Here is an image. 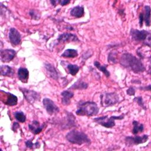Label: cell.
I'll return each instance as SVG.
<instances>
[{
    "mask_svg": "<svg viewBox=\"0 0 151 151\" xmlns=\"http://www.w3.org/2000/svg\"><path fill=\"white\" fill-rule=\"evenodd\" d=\"M120 64L125 68L130 69L134 73L143 72L145 68L142 62L134 55L129 53L123 54L120 58Z\"/></svg>",
    "mask_w": 151,
    "mask_h": 151,
    "instance_id": "1",
    "label": "cell"
},
{
    "mask_svg": "<svg viewBox=\"0 0 151 151\" xmlns=\"http://www.w3.org/2000/svg\"><path fill=\"white\" fill-rule=\"evenodd\" d=\"M99 108L96 103L86 101L81 103L78 106L76 114L78 116H92L96 115L99 112Z\"/></svg>",
    "mask_w": 151,
    "mask_h": 151,
    "instance_id": "2",
    "label": "cell"
},
{
    "mask_svg": "<svg viewBox=\"0 0 151 151\" xmlns=\"http://www.w3.org/2000/svg\"><path fill=\"white\" fill-rule=\"evenodd\" d=\"M66 139L71 143L81 145L83 144H90V140L88 136L82 132L73 130L66 135Z\"/></svg>",
    "mask_w": 151,
    "mask_h": 151,
    "instance_id": "3",
    "label": "cell"
},
{
    "mask_svg": "<svg viewBox=\"0 0 151 151\" xmlns=\"http://www.w3.org/2000/svg\"><path fill=\"white\" fill-rule=\"evenodd\" d=\"M130 35L133 40L137 42H142L145 45L149 47L150 46L151 36L149 32L145 30L139 31L132 29L130 31Z\"/></svg>",
    "mask_w": 151,
    "mask_h": 151,
    "instance_id": "4",
    "label": "cell"
},
{
    "mask_svg": "<svg viewBox=\"0 0 151 151\" xmlns=\"http://www.w3.org/2000/svg\"><path fill=\"white\" fill-rule=\"evenodd\" d=\"M123 118L124 114H122L119 116H111L110 118H108V116H106L94 118V120L98 124H100L106 128H111L115 125V120H122Z\"/></svg>",
    "mask_w": 151,
    "mask_h": 151,
    "instance_id": "5",
    "label": "cell"
},
{
    "mask_svg": "<svg viewBox=\"0 0 151 151\" xmlns=\"http://www.w3.org/2000/svg\"><path fill=\"white\" fill-rule=\"evenodd\" d=\"M21 90L22 92L25 99L29 103L32 104L35 101L40 100V96L37 92L25 88H21Z\"/></svg>",
    "mask_w": 151,
    "mask_h": 151,
    "instance_id": "6",
    "label": "cell"
},
{
    "mask_svg": "<svg viewBox=\"0 0 151 151\" xmlns=\"http://www.w3.org/2000/svg\"><path fill=\"white\" fill-rule=\"evenodd\" d=\"M149 138V136L145 134L143 136H128L125 139L126 142L128 145H139L140 143H143L146 142Z\"/></svg>",
    "mask_w": 151,
    "mask_h": 151,
    "instance_id": "7",
    "label": "cell"
},
{
    "mask_svg": "<svg viewBox=\"0 0 151 151\" xmlns=\"http://www.w3.org/2000/svg\"><path fill=\"white\" fill-rule=\"evenodd\" d=\"M43 104L47 112L49 114H53L59 111L58 107L50 99L45 98L43 100Z\"/></svg>",
    "mask_w": 151,
    "mask_h": 151,
    "instance_id": "8",
    "label": "cell"
},
{
    "mask_svg": "<svg viewBox=\"0 0 151 151\" xmlns=\"http://www.w3.org/2000/svg\"><path fill=\"white\" fill-rule=\"evenodd\" d=\"M104 104L105 106H111L119 101V96L115 93H106L104 99Z\"/></svg>",
    "mask_w": 151,
    "mask_h": 151,
    "instance_id": "9",
    "label": "cell"
},
{
    "mask_svg": "<svg viewBox=\"0 0 151 151\" xmlns=\"http://www.w3.org/2000/svg\"><path fill=\"white\" fill-rule=\"evenodd\" d=\"M9 39L12 45H17L21 41V35L14 28H11L9 32Z\"/></svg>",
    "mask_w": 151,
    "mask_h": 151,
    "instance_id": "10",
    "label": "cell"
},
{
    "mask_svg": "<svg viewBox=\"0 0 151 151\" xmlns=\"http://www.w3.org/2000/svg\"><path fill=\"white\" fill-rule=\"evenodd\" d=\"M16 52L12 49H5L1 51V59L4 63H8L11 61L15 57Z\"/></svg>",
    "mask_w": 151,
    "mask_h": 151,
    "instance_id": "11",
    "label": "cell"
},
{
    "mask_svg": "<svg viewBox=\"0 0 151 151\" xmlns=\"http://www.w3.org/2000/svg\"><path fill=\"white\" fill-rule=\"evenodd\" d=\"M57 40L60 42H68L70 41H78V37L73 34L64 33L60 35Z\"/></svg>",
    "mask_w": 151,
    "mask_h": 151,
    "instance_id": "12",
    "label": "cell"
},
{
    "mask_svg": "<svg viewBox=\"0 0 151 151\" xmlns=\"http://www.w3.org/2000/svg\"><path fill=\"white\" fill-rule=\"evenodd\" d=\"M44 66L49 76L54 80H57L58 77V73L54 67L50 63H45Z\"/></svg>",
    "mask_w": 151,
    "mask_h": 151,
    "instance_id": "13",
    "label": "cell"
},
{
    "mask_svg": "<svg viewBox=\"0 0 151 151\" xmlns=\"http://www.w3.org/2000/svg\"><path fill=\"white\" fill-rule=\"evenodd\" d=\"M18 77L22 82L26 83L29 77V71L25 68H20L18 71Z\"/></svg>",
    "mask_w": 151,
    "mask_h": 151,
    "instance_id": "14",
    "label": "cell"
},
{
    "mask_svg": "<svg viewBox=\"0 0 151 151\" xmlns=\"http://www.w3.org/2000/svg\"><path fill=\"white\" fill-rule=\"evenodd\" d=\"M17 102H18V99L16 96L9 93H7L6 100L4 101V103L6 105H8L10 106H15L17 104Z\"/></svg>",
    "mask_w": 151,
    "mask_h": 151,
    "instance_id": "15",
    "label": "cell"
},
{
    "mask_svg": "<svg viewBox=\"0 0 151 151\" xmlns=\"http://www.w3.org/2000/svg\"><path fill=\"white\" fill-rule=\"evenodd\" d=\"M61 96H63L61 99L62 103L64 105H68L70 103V99L73 97L74 94L73 92L67 90L62 92Z\"/></svg>",
    "mask_w": 151,
    "mask_h": 151,
    "instance_id": "16",
    "label": "cell"
},
{
    "mask_svg": "<svg viewBox=\"0 0 151 151\" xmlns=\"http://www.w3.org/2000/svg\"><path fill=\"white\" fill-rule=\"evenodd\" d=\"M84 8L81 6H76L74 7L70 12L71 15L76 18H80L84 15Z\"/></svg>",
    "mask_w": 151,
    "mask_h": 151,
    "instance_id": "17",
    "label": "cell"
},
{
    "mask_svg": "<svg viewBox=\"0 0 151 151\" xmlns=\"http://www.w3.org/2000/svg\"><path fill=\"white\" fill-rule=\"evenodd\" d=\"M30 130L35 134H39L42 130L43 126H40L39 122L37 121H33L31 124L28 126Z\"/></svg>",
    "mask_w": 151,
    "mask_h": 151,
    "instance_id": "18",
    "label": "cell"
},
{
    "mask_svg": "<svg viewBox=\"0 0 151 151\" xmlns=\"http://www.w3.org/2000/svg\"><path fill=\"white\" fill-rule=\"evenodd\" d=\"M78 55L77 51L74 49H67L66 50L61 57L65 58H75Z\"/></svg>",
    "mask_w": 151,
    "mask_h": 151,
    "instance_id": "19",
    "label": "cell"
},
{
    "mask_svg": "<svg viewBox=\"0 0 151 151\" xmlns=\"http://www.w3.org/2000/svg\"><path fill=\"white\" fill-rule=\"evenodd\" d=\"M133 129L132 132L133 134H136L138 133L142 132L143 131L144 126L143 124L140 123L136 121H133Z\"/></svg>",
    "mask_w": 151,
    "mask_h": 151,
    "instance_id": "20",
    "label": "cell"
},
{
    "mask_svg": "<svg viewBox=\"0 0 151 151\" xmlns=\"http://www.w3.org/2000/svg\"><path fill=\"white\" fill-rule=\"evenodd\" d=\"M1 74L4 76H9L13 74V71L8 65H3L1 67Z\"/></svg>",
    "mask_w": 151,
    "mask_h": 151,
    "instance_id": "21",
    "label": "cell"
},
{
    "mask_svg": "<svg viewBox=\"0 0 151 151\" xmlns=\"http://www.w3.org/2000/svg\"><path fill=\"white\" fill-rule=\"evenodd\" d=\"M145 15H143V20H145L146 25L150 26V8L149 5H146L145 6Z\"/></svg>",
    "mask_w": 151,
    "mask_h": 151,
    "instance_id": "22",
    "label": "cell"
},
{
    "mask_svg": "<svg viewBox=\"0 0 151 151\" xmlns=\"http://www.w3.org/2000/svg\"><path fill=\"white\" fill-rule=\"evenodd\" d=\"M94 65L96 66V67H97L99 70H100L101 72H103L105 76L107 77H109L110 76V73L109 72V71L107 70L106 67L105 65H101L99 62L98 61H94Z\"/></svg>",
    "mask_w": 151,
    "mask_h": 151,
    "instance_id": "23",
    "label": "cell"
},
{
    "mask_svg": "<svg viewBox=\"0 0 151 151\" xmlns=\"http://www.w3.org/2000/svg\"><path fill=\"white\" fill-rule=\"evenodd\" d=\"M88 87V84L86 83L85 82L83 81H78L76 83H74L71 87L70 88H74V89H78V90H81V89H86Z\"/></svg>",
    "mask_w": 151,
    "mask_h": 151,
    "instance_id": "24",
    "label": "cell"
},
{
    "mask_svg": "<svg viewBox=\"0 0 151 151\" xmlns=\"http://www.w3.org/2000/svg\"><path fill=\"white\" fill-rule=\"evenodd\" d=\"M67 68L70 74L72 76H75L79 70V67L77 65L74 64H68L67 65Z\"/></svg>",
    "mask_w": 151,
    "mask_h": 151,
    "instance_id": "25",
    "label": "cell"
},
{
    "mask_svg": "<svg viewBox=\"0 0 151 151\" xmlns=\"http://www.w3.org/2000/svg\"><path fill=\"white\" fill-rule=\"evenodd\" d=\"M15 119L19 122L24 123L26 120L25 115L22 111H16L14 113Z\"/></svg>",
    "mask_w": 151,
    "mask_h": 151,
    "instance_id": "26",
    "label": "cell"
},
{
    "mask_svg": "<svg viewBox=\"0 0 151 151\" xmlns=\"http://www.w3.org/2000/svg\"><path fill=\"white\" fill-rule=\"evenodd\" d=\"M38 144H39V143H38V142H37L36 143L34 144V143H33L32 142H31L30 140H28V141H27V142H25L26 146H27V147H29V148H33V146H36V147H37V146H37Z\"/></svg>",
    "mask_w": 151,
    "mask_h": 151,
    "instance_id": "27",
    "label": "cell"
},
{
    "mask_svg": "<svg viewBox=\"0 0 151 151\" xmlns=\"http://www.w3.org/2000/svg\"><path fill=\"white\" fill-rule=\"evenodd\" d=\"M29 14L32 17V18L35 19H39V17H38V15L36 13V11H34V10H31L30 12H29Z\"/></svg>",
    "mask_w": 151,
    "mask_h": 151,
    "instance_id": "28",
    "label": "cell"
},
{
    "mask_svg": "<svg viewBox=\"0 0 151 151\" xmlns=\"http://www.w3.org/2000/svg\"><path fill=\"white\" fill-rule=\"evenodd\" d=\"M134 101H136L140 106H143V103L142 101V98L141 97H136L134 98Z\"/></svg>",
    "mask_w": 151,
    "mask_h": 151,
    "instance_id": "29",
    "label": "cell"
},
{
    "mask_svg": "<svg viewBox=\"0 0 151 151\" xmlns=\"http://www.w3.org/2000/svg\"><path fill=\"white\" fill-rule=\"evenodd\" d=\"M127 93L129 96H133L134 95L135 93V90L133 87H130L127 90Z\"/></svg>",
    "mask_w": 151,
    "mask_h": 151,
    "instance_id": "30",
    "label": "cell"
},
{
    "mask_svg": "<svg viewBox=\"0 0 151 151\" xmlns=\"http://www.w3.org/2000/svg\"><path fill=\"white\" fill-rule=\"evenodd\" d=\"M58 2L60 3V4L61 5H67L68 4H69L70 2V1H65V0H61V1H58Z\"/></svg>",
    "mask_w": 151,
    "mask_h": 151,
    "instance_id": "31",
    "label": "cell"
},
{
    "mask_svg": "<svg viewBox=\"0 0 151 151\" xmlns=\"http://www.w3.org/2000/svg\"><path fill=\"white\" fill-rule=\"evenodd\" d=\"M139 22H140V27L142 26V23H143V14L142 13L140 14V16H139Z\"/></svg>",
    "mask_w": 151,
    "mask_h": 151,
    "instance_id": "32",
    "label": "cell"
},
{
    "mask_svg": "<svg viewBox=\"0 0 151 151\" xmlns=\"http://www.w3.org/2000/svg\"><path fill=\"white\" fill-rule=\"evenodd\" d=\"M19 127V125L18 124V123H17V122H15L14 123V124H13V130H14V131H16L17 130V129L18 128V127Z\"/></svg>",
    "mask_w": 151,
    "mask_h": 151,
    "instance_id": "33",
    "label": "cell"
}]
</instances>
